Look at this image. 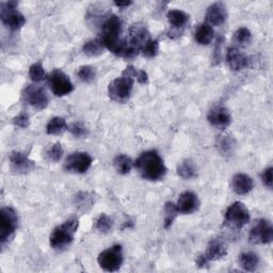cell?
<instances>
[{"label":"cell","mask_w":273,"mask_h":273,"mask_svg":"<svg viewBox=\"0 0 273 273\" xmlns=\"http://www.w3.org/2000/svg\"><path fill=\"white\" fill-rule=\"evenodd\" d=\"M134 167L142 179L151 182L162 180L167 174V167L156 151H147L135 160Z\"/></svg>","instance_id":"obj_1"},{"label":"cell","mask_w":273,"mask_h":273,"mask_svg":"<svg viewBox=\"0 0 273 273\" xmlns=\"http://www.w3.org/2000/svg\"><path fill=\"white\" fill-rule=\"evenodd\" d=\"M121 32L122 21L115 15L109 16L102 26L101 41L106 48L119 57H122L126 47V40L120 38Z\"/></svg>","instance_id":"obj_2"},{"label":"cell","mask_w":273,"mask_h":273,"mask_svg":"<svg viewBox=\"0 0 273 273\" xmlns=\"http://www.w3.org/2000/svg\"><path fill=\"white\" fill-rule=\"evenodd\" d=\"M79 227L77 219H71L57 226L50 235L49 243L53 250L63 251L73 242Z\"/></svg>","instance_id":"obj_3"},{"label":"cell","mask_w":273,"mask_h":273,"mask_svg":"<svg viewBox=\"0 0 273 273\" xmlns=\"http://www.w3.org/2000/svg\"><path fill=\"white\" fill-rule=\"evenodd\" d=\"M250 222V211L241 202H235L227 207L224 224L231 229H241Z\"/></svg>","instance_id":"obj_4"},{"label":"cell","mask_w":273,"mask_h":273,"mask_svg":"<svg viewBox=\"0 0 273 273\" xmlns=\"http://www.w3.org/2000/svg\"><path fill=\"white\" fill-rule=\"evenodd\" d=\"M17 5L13 0L0 4V18L7 28L11 30H18L26 24L25 16L16 10Z\"/></svg>","instance_id":"obj_5"},{"label":"cell","mask_w":273,"mask_h":273,"mask_svg":"<svg viewBox=\"0 0 273 273\" xmlns=\"http://www.w3.org/2000/svg\"><path fill=\"white\" fill-rule=\"evenodd\" d=\"M134 80L130 77L122 75L113 79L108 86V93L111 100L118 103H125L129 100Z\"/></svg>","instance_id":"obj_6"},{"label":"cell","mask_w":273,"mask_h":273,"mask_svg":"<svg viewBox=\"0 0 273 273\" xmlns=\"http://www.w3.org/2000/svg\"><path fill=\"white\" fill-rule=\"evenodd\" d=\"M2 213V222H0V243L2 247L9 242L14 235L18 226L17 212L12 207H3L0 210Z\"/></svg>","instance_id":"obj_7"},{"label":"cell","mask_w":273,"mask_h":273,"mask_svg":"<svg viewBox=\"0 0 273 273\" xmlns=\"http://www.w3.org/2000/svg\"><path fill=\"white\" fill-rule=\"evenodd\" d=\"M123 261H124V257H123L122 245L120 244H115L103 251L98 257L100 267L107 272L118 271L121 268Z\"/></svg>","instance_id":"obj_8"},{"label":"cell","mask_w":273,"mask_h":273,"mask_svg":"<svg viewBox=\"0 0 273 273\" xmlns=\"http://www.w3.org/2000/svg\"><path fill=\"white\" fill-rule=\"evenodd\" d=\"M48 84L52 93L59 98L68 95L74 90V86L71 79L68 78V76L64 72L60 70H54L49 74Z\"/></svg>","instance_id":"obj_9"},{"label":"cell","mask_w":273,"mask_h":273,"mask_svg":"<svg viewBox=\"0 0 273 273\" xmlns=\"http://www.w3.org/2000/svg\"><path fill=\"white\" fill-rule=\"evenodd\" d=\"M249 240L253 244H268L273 240V227L266 219H258L253 224Z\"/></svg>","instance_id":"obj_10"},{"label":"cell","mask_w":273,"mask_h":273,"mask_svg":"<svg viewBox=\"0 0 273 273\" xmlns=\"http://www.w3.org/2000/svg\"><path fill=\"white\" fill-rule=\"evenodd\" d=\"M92 157L85 152H77L68 155L64 162V169L75 174L86 173L92 166Z\"/></svg>","instance_id":"obj_11"},{"label":"cell","mask_w":273,"mask_h":273,"mask_svg":"<svg viewBox=\"0 0 273 273\" xmlns=\"http://www.w3.org/2000/svg\"><path fill=\"white\" fill-rule=\"evenodd\" d=\"M23 98L27 104L37 110H43L48 105V96L45 90L37 86L26 87L23 92Z\"/></svg>","instance_id":"obj_12"},{"label":"cell","mask_w":273,"mask_h":273,"mask_svg":"<svg viewBox=\"0 0 273 273\" xmlns=\"http://www.w3.org/2000/svg\"><path fill=\"white\" fill-rule=\"evenodd\" d=\"M175 205L179 213L191 215L199 209L200 201L196 193L191 192V191H185L180 196L179 201Z\"/></svg>","instance_id":"obj_13"},{"label":"cell","mask_w":273,"mask_h":273,"mask_svg":"<svg viewBox=\"0 0 273 273\" xmlns=\"http://www.w3.org/2000/svg\"><path fill=\"white\" fill-rule=\"evenodd\" d=\"M210 125L218 128V129H225L228 127L231 123V115L228 111V109L225 107L219 106L215 107L209 111L207 116Z\"/></svg>","instance_id":"obj_14"},{"label":"cell","mask_w":273,"mask_h":273,"mask_svg":"<svg viewBox=\"0 0 273 273\" xmlns=\"http://www.w3.org/2000/svg\"><path fill=\"white\" fill-rule=\"evenodd\" d=\"M11 169L20 174H25L35 168V163L28 156L22 152H13L10 155Z\"/></svg>","instance_id":"obj_15"},{"label":"cell","mask_w":273,"mask_h":273,"mask_svg":"<svg viewBox=\"0 0 273 273\" xmlns=\"http://www.w3.org/2000/svg\"><path fill=\"white\" fill-rule=\"evenodd\" d=\"M230 187L234 192L238 196L248 194L254 187V182L252 177L248 174L238 173L231 177Z\"/></svg>","instance_id":"obj_16"},{"label":"cell","mask_w":273,"mask_h":273,"mask_svg":"<svg viewBox=\"0 0 273 273\" xmlns=\"http://www.w3.org/2000/svg\"><path fill=\"white\" fill-rule=\"evenodd\" d=\"M149 40H151V35H149L148 30L145 28L144 26L133 25L129 28V34H128L127 42L129 44L133 45L134 47L139 48L141 50L143 45L146 42H148Z\"/></svg>","instance_id":"obj_17"},{"label":"cell","mask_w":273,"mask_h":273,"mask_svg":"<svg viewBox=\"0 0 273 273\" xmlns=\"http://www.w3.org/2000/svg\"><path fill=\"white\" fill-rule=\"evenodd\" d=\"M227 18V11L225 5L222 3H215L208 7L206 12V20L208 25L220 26L224 24Z\"/></svg>","instance_id":"obj_18"},{"label":"cell","mask_w":273,"mask_h":273,"mask_svg":"<svg viewBox=\"0 0 273 273\" xmlns=\"http://www.w3.org/2000/svg\"><path fill=\"white\" fill-rule=\"evenodd\" d=\"M226 62L230 70L233 71H241L249 64L248 58L236 47H230L226 52Z\"/></svg>","instance_id":"obj_19"},{"label":"cell","mask_w":273,"mask_h":273,"mask_svg":"<svg viewBox=\"0 0 273 273\" xmlns=\"http://www.w3.org/2000/svg\"><path fill=\"white\" fill-rule=\"evenodd\" d=\"M204 254L209 262L218 261V259H221L227 254V248L222 240L212 239L208 244L206 252Z\"/></svg>","instance_id":"obj_20"},{"label":"cell","mask_w":273,"mask_h":273,"mask_svg":"<svg viewBox=\"0 0 273 273\" xmlns=\"http://www.w3.org/2000/svg\"><path fill=\"white\" fill-rule=\"evenodd\" d=\"M238 262L244 271L253 272L259 265V256L254 252H244L239 255Z\"/></svg>","instance_id":"obj_21"},{"label":"cell","mask_w":273,"mask_h":273,"mask_svg":"<svg viewBox=\"0 0 273 273\" xmlns=\"http://www.w3.org/2000/svg\"><path fill=\"white\" fill-rule=\"evenodd\" d=\"M196 41L200 45H208L215 36L213 28L208 24H202L196 31Z\"/></svg>","instance_id":"obj_22"},{"label":"cell","mask_w":273,"mask_h":273,"mask_svg":"<svg viewBox=\"0 0 273 273\" xmlns=\"http://www.w3.org/2000/svg\"><path fill=\"white\" fill-rule=\"evenodd\" d=\"M168 21L174 29L184 28L189 21V14L183 10H170L168 13Z\"/></svg>","instance_id":"obj_23"},{"label":"cell","mask_w":273,"mask_h":273,"mask_svg":"<svg viewBox=\"0 0 273 273\" xmlns=\"http://www.w3.org/2000/svg\"><path fill=\"white\" fill-rule=\"evenodd\" d=\"M216 145L218 151L221 153V155H230L234 152V149L236 147V142L230 135L223 134V135H218Z\"/></svg>","instance_id":"obj_24"},{"label":"cell","mask_w":273,"mask_h":273,"mask_svg":"<svg viewBox=\"0 0 273 273\" xmlns=\"http://www.w3.org/2000/svg\"><path fill=\"white\" fill-rule=\"evenodd\" d=\"M177 174H179L184 180L194 179L198 175L196 163L191 159L184 160L181 165L177 167Z\"/></svg>","instance_id":"obj_25"},{"label":"cell","mask_w":273,"mask_h":273,"mask_svg":"<svg viewBox=\"0 0 273 273\" xmlns=\"http://www.w3.org/2000/svg\"><path fill=\"white\" fill-rule=\"evenodd\" d=\"M104 48L101 38H91L85 43L84 52L89 57H99L104 52Z\"/></svg>","instance_id":"obj_26"},{"label":"cell","mask_w":273,"mask_h":273,"mask_svg":"<svg viewBox=\"0 0 273 273\" xmlns=\"http://www.w3.org/2000/svg\"><path fill=\"white\" fill-rule=\"evenodd\" d=\"M113 166L118 171V173L122 175H126L131 171L133 167V162L131 158L126 155H119L113 160Z\"/></svg>","instance_id":"obj_27"},{"label":"cell","mask_w":273,"mask_h":273,"mask_svg":"<svg viewBox=\"0 0 273 273\" xmlns=\"http://www.w3.org/2000/svg\"><path fill=\"white\" fill-rule=\"evenodd\" d=\"M68 128L66 121L63 118L54 116L52 118L47 124L46 132L48 134H61Z\"/></svg>","instance_id":"obj_28"},{"label":"cell","mask_w":273,"mask_h":273,"mask_svg":"<svg viewBox=\"0 0 273 273\" xmlns=\"http://www.w3.org/2000/svg\"><path fill=\"white\" fill-rule=\"evenodd\" d=\"M122 75L130 77L133 80L138 81V83L141 85H145V84H147V81H148L147 73L145 71H142V70H136V68L133 67L132 65H128L125 70L123 71Z\"/></svg>","instance_id":"obj_29"},{"label":"cell","mask_w":273,"mask_h":273,"mask_svg":"<svg viewBox=\"0 0 273 273\" xmlns=\"http://www.w3.org/2000/svg\"><path fill=\"white\" fill-rule=\"evenodd\" d=\"M251 40H252L251 31L248 28H244V27H241V28L237 29L234 33V42L238 46L244 47L249 45Z\"/></svg>","instance_id":"obj_30"},{"label":"cell","mask_w":273,"mask_h":273,"mask_svg":"<svg viewBox=\"0 0 273 273\" xmlns=\"http://www.w3.org/2000/svg\"><path fill=\"white\" fill-rule=\"evenodd\" d=\"M77 76L81 81H83V83L90 84L95 79V76H96V71H95V68L93 66L84 65L78 70Z\"/></svg>","instance_id":"obj_31"},{"label":"cell","mask_w":273,"mask_h":273,"mask_svg":"<svg viewBox=\"0 0 273 273\" xmlns=\"http://www.w3.org/2000/svg\"><path fill=\"white\" fill-rule=\"evenodd\" d=\"M179 211H177L176 205L173 202H167L165 205V227L169 228L176 219Z\"/></svg>","instance_id":"obj_32"},{"label":"cell","mask_w":273,"mask_h":273,"mask_svg":"<svg viewBox=\"0 0 273 273\" xmlns=\"http://www.w3.org/2000/svg\"><path fill=\"white\" fill-rule=\"evenodd\" d=\"M29 76L34 83H41V81L46 78V73L44 67L41 62H36L32 64L29 68Z\"/></svg>","instance_id":"obj_33"},{"label":"cell","mask_w":273,"mask_h":273,"mask_svg":"<svg viewBox=\"0 0 273 273\" xmlns=\"http://www.w3.org/2000/svg\"><path fill=\"white\" fill-rule=\"evenodd\" d=\"M112 219L106 213H102L96 221V229L103 234H107L112 229Z\"/></svg>","instance_id":"obj_34"},{"label":"cell","mask_w":273,"mask_h":273,"mask_svg":"<svg viewBox=\"0 0 273 273\" xmlns=\"http://www.w3.org/2000/svg\"><path fill=\"white\" fill-rule=\"evenodd\" d=\"M159 50V43L156 40H149L148 42H146L143 47L141 48V51L143 53V56L146 58H154L156 57V54L158 53Z\"/></svg>","instance_id":"obj_35"},{"label":"cell","mask_w":273,"mask_h":273,"mask_svg":"<svg viewBox=\"0 0 273 273\" xmlns=\"http://www.w3.org/2000/svg\"><path fill=\"white\" fill-rule=\"evenodd\" d=\"M63 153H64L63 147L61 143L58 142V143H54L52 146H50V148L47 152V157L52 162H58L62 158Z\"/></svg>","instance_id":"obj_36"},{"label":"cell","mask_w":273,"mask_h":273,"mask_svg":"<svg viewBox=\"0 0 273 273\" xmlns=\"http://www.w3.org/2000/svg\"><path fill=\"white\" fill-rule=\"evenodd\" d=\"M76 203L79 207L87 208L88 206H92L93 199L88 192H80L76 196Z\"/></svg>","instance_id":"obj_37"},{"label":"cell","mask_w":273,"mask_h":273,"mask_svg":"<svg viewBox=\"0 0 273 273\" xmlns=\"http://www.w3.org/2000/svg\"><path fill=\"white\" fill-rule=\"evenodd\" d=\"M68 130L71 131V133L73 135H75L76 138H80V136H84L87 134V128L86 126L83 124V123L80 122H76V123H73V124H71L70 126H68L67 128Z\"/></svg>","instance_id":"obj_38"},{"label":"cell","mask_w":273,"mask_h":273,"mask_svg":"<svg viewBox=\"0 0 273 273\" xmlns=\"http://www.w3.org/2000/svg\"><path fill=\"white\" fill-rule=\"evenodd\" d=\"M13 123H14L15 126H18L22 128H27L29 126V123H30L29 115L26 114V113H21L14 118V120H13Z\"/></svg>","instance_id":"obj_39"},{"label":"cell","mask_w":273,"mask_h":273,"mask_svg":"<svg viewBox=\"0 0 273 273\" xmlns=\"http://www.w3.org/2000/svg\"><path fill=\"white\" fill-rule=\"evenodd\" d=\"M272 170L273 169L270 167V168L266 169L263 172V174H262V181H263L264 185L267 186L270 189L272 188V182H273V180H272Z\"/></svg>","instance_id":"obj_40"},{"label":"cell","mask_w":273,"mask_h":273,"mask_svg":"<svg viewBox=\"0 0 273 273\" xmlns=\"http://www.w3.org/2000/svg\"><path fill=\"white\" fill-rule=\"evenodd\" d=\"M208 263H209V261L206 258V256H205V254L200 255L197 259V265L199 268H204L205 266L208 265Z\"/></svg>","instance_id":"obj_41"},{"label":"cell","mask_w":273,"mask_h":273,"mask_svg":"<svg viewBox=\"0 0 273 273\" xmlns=\"http://www.w3.org/2000/svg\"><path fill=\"white\" fill-rule=\"evenodd\" d=\"M220 50H221V37L217 41L216 52H215V54H213V58H215V60H217V61H219V60H220V56H221Z\"/></svg>","instance_id":"obj_42"},{"label":"cell","mask_w":273,"mask_h":273,"mask_svg":"<svg viewBox=\"0 0 273 273\" xmlns=\"http://www.w3.org/2000/svg\"><path fill=\"white\" fill-rule=\"evenodd\" d=\"M131 4H132L131 2H125V3L124 2H120V3L119 2H115L114 3V5L116 7H119V8H126V7H129Z\"/></svg>","instance_id":"obj_43"}]
</instances>
